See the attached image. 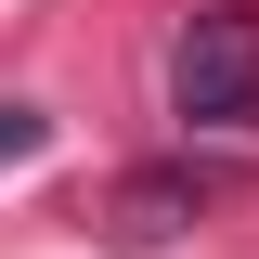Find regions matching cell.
<instances>
[{"label": "cell", "instance_id": "obj_1", "mask_svg": "<svg viewBox=\"0 0 259 259\" xmlns=\"http://www.w3.org/2000/svg\"><path fill=\"white\" fill-rule=\"evenodd\" d=\"M168 104L194 130H259V0H207L168 52Z\"/></svg>", "mask_w": 259, "mask_h": 259}, {"label": "cell", "instance_id": "obj_2", "mask_svg": "<svg viewBox=\"0 0 259 259\" xmlns=\"http://www.w3.org/2000/svg\"><path fill=\"white\" fill-rule=\"evenodd\" d=\"M194 207H207V182H194V168H143V182L117 194V233H130V246H156V233H182Z\"/></svg>", "mask_w": 259, "mask_h": 259}, {"label": "cell", "instance_id": "obj_3", "mask_svg": "<svg viewBox=\"0 0 259 259\" xmlns=\"http://www.w3.org/2000/svg\"><path fill=\"white\" fill-rule=\"evenodd\" d=\"M39 143H52V117H39V104H0V168H26Z\"/></svg>", "mask_w": 259, "mask_h": 259}]
</instances>
